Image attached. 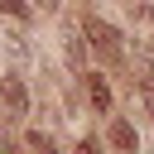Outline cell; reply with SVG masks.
Segmentation results:
<instances>
[{
    "label": "cell",
    "instance_id": "obj_1",
    "mask_svg": "<svg viewBox=\"0 0 154 154\" xmlns=\"http://www.w3.org/2000/svg\"><path fill=\"white\" fill-rule=\"evenodd\" d=\"M82 34L91 38V48H96L101 58H111V63H120V58H125V43H120V29H111L106 19H87V24H82Z\"/></svg>",
    "mask_w": 154,
    "mask_h": 154
},
{
    "label": "cell",
    "instance_id": "obj_2",
    "mask_svg": "<svg viewBox=\"0 0 154 154\" xmlns=\"http://www.w3.org/2000/svg\"><path fill=\"white\" fill-rule=\"evenodd\" d=\"M0 101H5L10 120H14V116H29V91H24L19 77H0Z\"/></svg>",
    "mask_w": 154,
    "mask_h": 154
},
{
    "label": "cell",
    "instance_id": "obj_3",
    "mask_svg": "<svg viewBox=\"0 0 154 154\" xmlns=\"http://www.w3.org/2000/svg\"><path fill=\"white\" fill-rule=\"evenodd\" d=\"M106 140H111V149L116 154H140V135H135V125L130 120H111V130H106Z\"/></svg>",
    "mask_w": 154,
    "mask_h": 154
},
{
    "label": "cell",
    "instance_id": "obj_4",
    "mask_svg": "<svg viewBox=\"0 0 154 154\" xmlns=\"http://www.w3.org/2000/svg\"><path fill=\"white\" fill-rule=\"evenodd\" d=\"M0 43H5V53L14 58V63H29V43H24V29L14 24V29H5L0 34Z\"/></svg>",
    "mask_w": 154,
    "mask_h": 154
},
{
    "label": "cell",
    "instance_id": "obj_5",
    "mask_svg": "<svg viewBox=\"0 0 154 154\" xmlns=\"http://www.w3.org/2000/svg\"><path fill=\"white\" fill-rule=\"evenodd\" d=\"M87 96H91L96 111H111V82L106 77H87Z\"/></svg>",
    "mask_w": 154,
    "mask_h": 154
},
{
    "label": "cell",
    "instance_id": "obj_6",
    "mask_svg": "<svg viewBox=\"0 0 154 154\" xmlns=\"http://www.w3.org/2000/svg\"><path fill=\"white\" fill-rule=\"evenodd\" d=\"M82 63H87V43L77 38V29H67V67L82 72Z\"/></svg>",
    "mask_w": 154,
    "mask_h": 154
},
{
    "label": "cell",
    "instance_id": "obj_7",
    "mask_svg": "<svg viewBox=\"0 0 154 154\" xmlns=\"http://www.w3.org/2000/svg\"><path fill=\"white\" fill-rule=\"evenodd\" d=\"M0 10H5V14L14 19V24H29V14H34V10L24 5V0H0Z\"/></svg>",
    "mask_w": 154,
    "mask_h": 154
},
{
    "label": "cell",
    "instance_id": "obj_8",
    "mask_svg": "<svg viewBox=\"0 0 154 154\" xmlns=\"http://www.w3.org/2000/svg\"><path fill=\"white\" fill-rule=\"evenodd\" d=\"M29 149H38V154H53V140H48L43 130H34V135H29Z\"/></svg>",
    "mask_w": 154,
    "mask_h": 154
},
{
    "label": "cell",
    "instance_id": "obj_9",
    "mask_svg": "<svg viewBox=\"0 0 154 154\" xmlns=\"http://www.w3.org/2000/svg\"><path fill=\"white\" fill-rule=\"evenodd\" d=\"M72 154H101V144H96V140H82V144L72 149Z\"/></svg>",
    "mask_w": 154,
    "mask_h": 154
},
{
    "label": "cell",
    "instance_id": "obj_10",
    "mask_svg": "<svg viewBox=\"0 0 154 154\" xmlns=\"http://www.w3.org/2000/svg\"><path fill=\"white\" fill-rule=\"evenodd\" d=\"M34 5H38L43 14H53V10H58V0H34Z\"/></svg>",
    "mask_w": 154,
    "mask_h": 154
},
{
    "label": "cell",
    "instance_id": "obj_11",
    "mask_svg": "<svg viewBox=\"0 0 154 154\" xmlns=\"http://www.w3.org/2000/svg\"><path fill=\"white\" fill-rule=\"evenodd\" d=\"M144 53H149V58H154V34H149V38H144Z\"/></svg>",
    "mask_w": 154,
    "mask_h": 154
},
{
    "label": "cell",
    "instance_id": "obj_12",
    "mask_svg": "<svg viewBox=\"0 0 154 154\" xmlns=\"http://www.w3.org/2000/svg\"><path fill=\"white\" fill-rule=\"evenodd\" d=\"M10 154H14V149H10Z\"/></svg>",
    "mask_w": 154,
    "mask_h": 154
}]
</instances>
